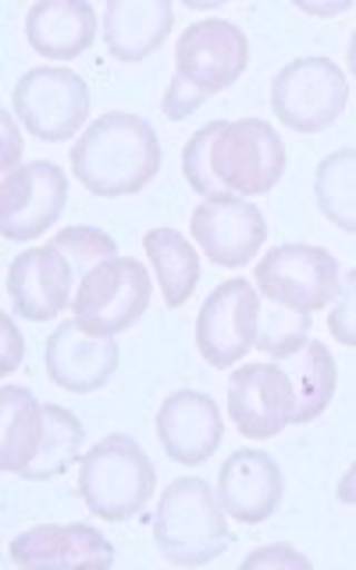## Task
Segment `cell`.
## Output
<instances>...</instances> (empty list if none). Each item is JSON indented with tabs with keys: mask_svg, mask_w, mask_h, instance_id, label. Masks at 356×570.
I'll return each instance as SVG.
<instances>
[{
	"mask_svg": "<svg viewBox=\"0 0 356 570\" xmlns=\"http://www.w3.org/2000/svg\"><path fill=\"white\" fill-rule=\"evenodd\" d=\"M221 410L207 392L178 389L157 410V439L175 463H204L221 445Z\"/></svg>",
	"mask_w": 356,
	"mask_h": 570,
	"instance_id": "9a60e30c",
	"label": "cell"
},
{
	"mask_svg": "<svg viewBox=\"0 0 356 570\" xmlns=\"http://www.w3.org/2000/svg\"><path fill=\"white\" fill-rule=\"evenodd\" d=\"M26 36L40 58H82L97 40V11L86 0H40L26 14Z\"/></svg>",
	"mask_w": 356,
	"mask_h": 570,
	"instance_id": "d6986e66",
	"label": "cell"
},
{
	"mask_svg": "<svg viewBox=\"0 0 356 570\" xmlns=\"http://www.w3.org/2000/svg\"><path fill=\"white\" fill-rule=\"evenodd\" d=\"M142 249H147L157 272V285L165 303L168 307H182L192 296L196 282H200V257H196V249L175 228H150L142 236Z\"/></svg>",
	"mask_w": 356,
	"mask_h": 570,
	"instance_id": "7402d4cb",
	"label": "cell"
},
{
	"mask_svg": "<svg viewBox=\"0 0 356 570\" xmlns=\"http://www.w3.org/2000/svg\"><path fill=\"white\" fill-rule=\"evenodd\" d=\"M43 403L22 385L0 389V468L22 474L43 442Z\"/></svg>",
	"mask_w": 356,
	"mask_h": 570,
	"instance_id": "44dd1931",
	"label": "cell"
},
{
	"mask_svg": "<svg viewBox=\"0 0 356 570\" xmlns=\"http://www.w3.org/2000/svg\"><path fill=\"white\" fill-rule=\"evenodd\" d=\"M118 343H111V335H93L86 332L79 321H65L61 328H53L43 350V364L53 385H61L68 392H97L115 379L118 371Z\"/></svg>",
	"mask_w": 356,
	"mask_h": 570,
	"instance_id": "5bb4252c",
	"label": "cell"
},
{
	"mask_svg": "<svg viewBox=\"0 0 356 570\" xmlns=\"http://www.w3.org/2000/svg\"><path fill=\"white\" fill-rule=\"evenodd\" d=\"M228 414L246 439H275L296 414L289 371L275 364H243L228 382Z\"/></svg>",
	"mask_w": 356,
	"mask_h": 570,
	"instance_id": "7c38bea8",
	"label": "cell"
},
{
	"mask_svg": "<svg viewBox=\"0 0 356 570\" xmlns=\"http://www.w3.org/2000/svg\"><path fill=\"white\" fill-rule=\"evenodd\" d=\"M53 246L61 249V254L71 261L76 267V278L82 282L93 267H100L103 261L118 257V243L107 236V232L93 228V225H71V228H61L58 236L50 239Z\"/></svg>",
	"mask_w": 356,
	"mask_h": 570,
	"instance_id": "4316f807",
	"label": "cell"
},
{
	"mask_svg": "<svg viewBox=\"0 0 356 570\" xmlns=\"http://www.w3.org/2000/svg\"><path fill=\"white\" fill-rule=\"evenodd\" d=\"M186 183L204 196H264L285 171V142L260 118L210 121L186 142Z\"/></svg>",
	"mask_w": 356,
	"mask_h": 570,
	"instance_id": "6da1fadb",
	"label": "cell"
},
{
	"mask_svg": "<svg viewBox=\"0 0 356 570\" xmlns=\"http://www.w3.org/2000/svg\"><path fill=\"white\" fill-rule=\"evenodd\" d=\"M335 495H338V503H346V507H356V463H353V468H349V471L343 474V481H338Z\"/></svg>",
	"mask_w": 356,
	"mask_h": 570,
	"instance_id": "d6a6232c",
	"label": "cell"
},
{
	"mask_svg": "<svg viewBox=\"0 0 356 570\" xmlns=\"http://www.w3.org/2000/svg\"><path fill=\"white\" fill-rule=\"evenodd\" d=\"M18 154H22V139H18V129L11 125V115H4V175L14 171Z\"/></svg>",
	"mask_w": 356,
	"mask_h": 570,
	"instance_id": "1f68e13d",
	"label": "cell"
},
{
	"mask_svg": "<svg viewBox=\"0 0 356 570\" xmlns=\"http://www.w3.org/2000/svg\"><path fill=\"white\" fill-rule=\"evenodd\" d=\"M204 100H207V97H200L192 86H186L182 79L175 76V79L168 82V94H165V115H168L171 121H182V118H189Z\"/></svg>",
	"mask_w": 356,
	"mask_h": 570,
	"instance_id": "f546056e",
	"label": "cell"
},
{
	"mask_svg": "<svg viewBox=\"0 0 356 570\" xmlns=\"http://www.w3.org/2000/svg\"><path fill=\"white\" fill-rule=\"evenodd\" d=\"M296 367H285L296 385V414L293 424H310L328 410L335 396V356L325 343H310L303 346Z\"/></svg>",
	"mask_w": 356,
	"mask_h": 570,
	"instance_id": "cb8c5ba5",
	"label": "cell"
},
{
	"mask_svg": "<svg viewBox=\"0 0 356 570\" xmlns=\"http://www.w3.org/2000/svg\"><path fill=\"white\" fill-rule=\"evenodd\" d=\"M8 557L22 567H89L107 570L115 563V546L89 524H40L14 534Z\"/></svg>",
	"mask_w": 356,
	"mask_h": 570,
	"instance_id": "ac0fdd59",
	"label": "cell"
},
{
	"mask_svg": "<svg viewBox=\"0 0 356 570\" xmlns=\"http://www.w3.org/2000/svg\"><path fill=\"white\" fill-rule=\"evenodd\" d=\"M249 61V43L239 26L225 18H204L178 36L175 76L200 97H214L236 82Z\"/></svg>",
	"mask_w": 356,
	"mask_h": 570,
	"instance_id": "30bf717a",
	"label": "cell"
},
{
	"mask_svg": "<svg viewBox=\"0 0 356 570\" xmlns=\"http://www.w3.org/2000/svg\"><path fill=\"white\" fill-rule=\"evenodd\" d=\"M296 8L310 11V14H343V11H349L346 0H343V4H310V0H296Z\"/></svg>",
	"mask_w": 356,
	"mask_h": 570,
	"instance_id": "836d02e7",
	"label": "cell"
},
{
	"mask_svg": "<svg viewBox=\"0 0 356 570\" xmlns=\"http://www.w3.org/2000/svg\"><path fill=\"white\" fill-rule=\"evenodd\" d=\"M71 285H76V267L53 243L26 249L22 257H14L8 272V296L14 303V314L29 321L58 317L68 307V299H76Z\"/></svg>",
	"mask_w": 356,
	"mask_h": 570,
	"instance_id": "2e32d148",
	"label": "cell"
},
{
	"mask_svg": "<svg viewBox=\"0 0 356 570\" xmlns=\"http://www.w3.org/2000/svg\"><path fill=\"white\" fill-rule=\"evenodd\" d=\"M43 421H47L43 442L36 450L32 463L22 471L26 481H50L65 474L76 460H82V442H86L82 421L58 403H43Z\"/></svg>",
	"mask_w": 356,
	"mask_h": 570,
	"instance_id": "603a6c76",
	"label": "cell"
},
{
	"mask_svg": "<svg viewBox=\"0 0 356 570\" xmlns=\"http://www.w3.org/2000/svg\"><path fill=\"white\" fill-rule=\"evenodd\" d=\"M4 325V371H14L18 364H22V335H18V328L11 325V317L0 321Z\"/></svg>",
	"mask_w": 356,
	"mask_h": 570,
	"instance_id": "4dcf8cb0",
	"label": "cell"
},
{
	"mask_svg": "<svg viewBox=\"0 0 356 570\" xmlns=\"http://www.w3.org/2000/svg\"><path fill=\"white\" fill-rule=\"evenodd\" d=\"M157 552L171 567H207L231 546L225 507L204 478H175L154 517Z\"/></svg>",
	"mask_w": 356,
	"mask_h": 570,
	"instance_id": "3957f363",
	"label": "cell"
},
{
	"mask_svg": "<svg viewBox=\"0 0 356 570\" xmlns=\"http://www.w3.org/2000/svg\"><path fill=\"white\" fill-rule=\"evenodd\" d=\"M14 115L43 142H65L89 118V86L71 68H32L14 86Z\"/></svg>",
	"mask_w": 356,
	"mask_h": 570,
	"instance_id": "ba28073f",
	"label": "cell"
},
{
	"mask_svg": "<svg viewBox=\"0 0 356 570\" xmlns=\"http://www.w3.org/2000/svg\"><path fill=\"white\" fill-rule=\"evenodd\" d=\"M160 171V142L147 118L129 111L100 115L71 147V175L93 196H132Z\"/></svg>",
	"mask_w": 356,
	"mask_h": 570,
	"instance_id": "7a4b0ae2",
	"label": "cell"
},
{
	"mask_svg": "<svg viewBox=\"0 0 356 570\" xmlns=\"http://www.w3.org/2000/svg\"><path fill=\"white\" fill-rule=\"evenodd\" d=\"M349 71H353V79H356V29H353V40H349Z\"/></svg>",
	"mask_w": 356,
	"mask_h": 570,
	"instance_id": "e575fe53",
	"label": "cell"
},
{
	"mask_svg": "<svg viewBox=\"0 0 356 570\" xmlns=\"http://www.w3.org/2000/svg\"><path fill=\"white\" fill-rule=\"evenodd\" d=\"M246 567H289V570H310V560L296 552L293 546H264L257 552H249Z\"/></svg>",
	"mask_w": 356,
	"mask_h": 570,
	"instance_id": "f1b7e54d",
	"label": "cell"
},
{
	"mask_svg": "<svg viewBox=\"0 0 356 570\" xmlns=\"http://www.w3.org/2000/svg\"><path fill=\"white\" fill-rule=\"evenodd\" d=\"M171 22L168 0H111L103 11V43L118 61L136 65L168 40Z\"/></svg>",
	"mask_w": 356,
	"mask_h": 570,
	"instance_id": "ffe728a7",
	"label": "cell"
},
{
	"mask_svg": "<svg viewBox=\"0 0 356 570\" xmlns=\"http://www.w3.org/2000/svg\"><path fill=\"white\" fill-rule=\"evenodd\" d=\"M257 285L267 296V303L278 307L317 314L338 296V261L325 246H307V243H285L275 246L257 264Z\"/></svg>",
	"mask_w": 356,
	"mask_h": 570,
	"instance_id": "52a82bcc",
	"label": "cell"
},
{
	"mask_svg": "<svg viewBox=\"0 0 356 570\" xmlns=\"http://www.w3.org/2000/svg\"><path fill=\"white\" fill-rule=\"evenodd\" d=\"M328 328L335 335V343L356 346V267L343 278V285H338L335 307L328 314Z\"/></svg>",
	"mask_w": 356,
	"mask_h": 570,
	"instance_id": "83f0119b",
	"label": "cell"
},
{
	"mask_svg": "<svg viewBox=\"0 0 356 570\" xmlns=\"http://www.w3.org/2000/svg\"><path fill=\"white\" fill-rule=\"evenodd\" d=\"M150 272L132 257H111L93 267L76 289L71 314L93 335H118L132 328L150 307Z\"/></svg>",
	"mask_w": 356,
	"mask_h": 570,
	"instance_id": "5b68a950",
	"label": "cell"
},
{
	"mask_svg": "<svg viewBox=\"0 0 356 570\" xmlns=\"http://www.w3.org/2000/svg\"><path fill=\"white\" fill-rule=\"evenodd\" d=\"M349 104V82L332 58H299L271 82V111L293 132H320Z\"/></svg>",
	"mask_w": 356,
	"mask_h": 570,
	"instance_id": "8992f818",
	"label": "cell"
},
{
	"mask_svg": "<svg viewBox=\"0 0 356 570\" xmlns=\"http://www.w3.org/2000/svg\"><path fill=\"white\" fill-rule=\"evenodd\" d=\"M68 200V175L53 160H32L4 175L0 186V232L4 239L29 243L61 218Z\"/></svg>",
	"mask_w": 356,
	"mask_h": 570,
	"instance_id": "8fae6325",
	"label": "cell"
},
{
	"mask_svg": "<svg viewBox=\"0 0 356 570\" xmlns=\"http://www.w3.org/2000/svg\"><path fill=\"white\" fill-rule=\"evenodd\" d=\"M218 499L228 517L239 524H264L281 503L285 478L275 456L260 450H239L231 453L218 471Z\"/></svg>",
	"mask_w": 356,
	"mask_h": 570,
	"instance_id": "e0dca14e",
	"label": "cell"
},
{
	"mask_svg": "<svg viewBox=\"0 0 356 570\" xmlns=\"http://www.w3.org/2000/svg\"><path fill=\"white\" fill-rule=\"evenodd\" d=\"M314 200L325 218L356 232V150H335L317 165Z\"/></svg>",
	"mask_w": 356,
	"mask_h": 570,
	"instance_id": "d4e9b609",
	"label": "cell"
},
{
	"mask_svg": "<svg viewBox=\"0 0 356 570\" xmlns=\"http://www.w3.org/2000/svg\"><path fill=\"white\" fill-rule=\"evenodd\" d=\"M79 471V492L100 521H129L150 503L157 471L147 450L129 435H107L89 450Z\"/></svg>",
	"mask_w": 356,
	"mask_h": 570,
	"instance_id": "277c9868",
	"label": "cell"
},
{
	"mask_svg": "<svg viewBox=\"0 0 356 570\" xmlns=\"http://www.w3.org/2000/svg\"><path fill=\"white\" fill-rule=\"evenodd\" d=\"M260 296L246 278H228L214 289L196 314V346L210 367H236L257 346Z\"/></svg>",
	"mask_w": 356,
	"mask_h": 570,
	"instance_id": "9c48e42d",
	"label": "cell"
},
{
	"mask_svg": "<svg viewBox=\"0 0 356 570\" xmlns=\"http://www.w3.org/2000/svg\"><path fill=\"white\" fill-rule=\"evenodd\" d=\"M310 314L278 307L267 303V311L260 307V332H257V350L267 353L271 361H289L303 346L310 343Z\"/></svg>",
	"mask_w": 356,
	"mask_h": 570,
	"instance_id": "484cf974",
	"label": "cell"
},
{
	"mask_svg": "<svg viewBox=\"0 0 356 570\" xmlns=\"http://www.w3.org/2000/svg\"><path fill=\"white\" fill-rule=\"evenodd\" d=\"M189 232L214 264L243 267L260 254L267 222L260 207L243 200V196H214L192 210Z\"/></svg>",
	"mask_w": 356,
	"mask_h": 570,
	"instance_id": "4fadbf2b",
	"label": "cell"
}]
</instances>
